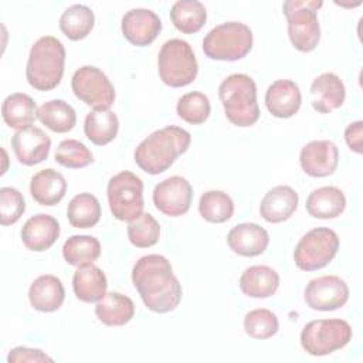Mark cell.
Returning a JSON list of instances; mask_svg holds the SVG:
<instances>
[{
	"mask_svg": "<svg viewBox=\"0 0 363 363\" xmlns=\"http://www.w3.org/2000/svg\"><path fill=\"white\" fill-rule=\"evenodd\" d=\"M132 282L145 306L156 313L174 311L182 301V285L170 261L159 254L140 257L132 269Z\"/></svg>",
	"mask_w": 363,
	"mask_h": 363,
	"instance_id": "cell-1",
	"label": "cell"
},
{
	"mask_svg": "<svg viewBox=\"0 0 363 363\" xmlns=\"http://www.w3.org/2000/svg\"><path fill=\"white\" fill-rule=\"evenodd\" d=\"M191 142L190 133L179 126H164L152 132L135 149V163L149 174L166 172Z\"/></svg>",
	"mask_w": 363,
	"mask_h": 363,
	"instance_id": "cell-2",
	"label": "cell"
},
{
	"mask_svg": "<svg viewBox=\"0 0 363 363\" xmlns=\"http://www.w3.org/2000/svg\"><path fill=\"white\" fill-rule=\"evenodd\" d=\"M64 65L65 48L62 43L52 35H44L30 50L26 67L27 82L37 91H51L61 82Z\"/></svg>",
	"mask_w": 363,
	"mask_h": 363,
	"instance_id": "cell-3",
	"label": "cell"
},
{
	"mask_svg": "<svg viewBox=\"0 0 363 363\" xmlns=\"http://www.w3.org/2000/svg\"><path fill=\"white\" fill-rule=\"evenodd\" d=\"M218 96L227 119L240 128L252 126L259 119L257 85L247 74H231L218 86Z\"/></svg>",
	"mask_w": 363,
	"mask_h": 363,
	"instance_id": "cell-4",
	"label": "cell"
},
{
	"mask_svg": "<svg viewBox=\"0 0 363 363\" xmlns=\"http://www.w3.org/2000/svg\"><path fill=\"white\" fill-rule=\"evenodd\" d=\"M252 48V31L240 21H227L211 28L203 40V51L210 60L238 61Z\"/></svg>",
	"mask_w": 363,
	"mask_h": 363,
	"instance_id": "cell-5",
	"label": "cell"
},
{
	"mask_svg": "<svg viewBox=\"0 0 363 363\" xmlns=\"http://www.w3.org/2000/svg\"><path fill=\"white\" fill-rule=\"evenodd\" d=\"M322 0H286L282 10L288 20V37L292 45L302 52L316 48L320 40V27L316 11Z\"/></svg>",
	"mask_w": 363,
	"mask_h": 363,
	"instance_id": "cell-6",
	"label": "cell"
},
{
	"mask_svg": "<svg viewBox=\"0 0 363 363\" xmlns=\"http://www.w3.org/2000/svg\"><path fill=\"white\" fill-rule=\"evenodd\" d=\"M160 79L172 86L182 88L191 84L199 72V65L191 45L180 38L167 40L157 55Z\"/></svg>",
	"mask_w": 363,
	"mask_h": 363,
	"instance_id": "cell-7",
	"label": "cell"
},
{
	"mask_svg": "<svg viewBox=\"0 0 363 363\" xmlns=\"http://www.w3.org/2000/svg\"><path fill=\"white\" fill-rule=\"evenodd\" d=\"M352 328L343 319H316L301 332V345L311 356H326L352 340Z\"/></svg>",
	"mask_w": 363,
	"mask_h": 363,
	"instance_id": "cell-8",
	"label": "cell"
},
{
	"mask_svg": "<svg viewBox=\"0 0 363 363\" xmlns=\"http://www.w3.org/2000/svg\"><path fill=\"white\" fill-rule=\"evenodd\" d=\"M106 196L111 213L121 221H130L143 213V182L132 172L123 170L112 176Z\"/></svg>",
	"mask_w": 363,
	"mask_h": 363,
	"instance_id": "cell-9",
	"label": "cell"
},
{
	"mask_svg": "<svg viewBox=\"0 0 363 363\" xmlns=\"http://www.w3.org/2000/svg\"><path fill=\"white\" fill-rule=\"evenodd\" d=\"M337 250V234L332 228L316 227L301 237L294 251V261L302 271H316L326 267Z\"/></svg>",
	"mask_w": 363,
	"mask_h": 363,
	"instance_id": "cell-10",
	"label": "cell"
},
{
	"mask_svg": "<svg viewBox=\"0 0 363 363\" xmlns=\"http://www.w3.org/2000/svg\"><path fill=\"white\" fill-rule=\"evenodd\" d=\"M75 96L94 109H109L115 101V88L109 78L94 65L78 68L71 79Z\"/></svg>",
	"mask_w": 363,
	"mask_h": 363,
	"instance_id": "cell-11",
	"label": "cell"
},
{
	"mask_svg": "<svg viewBox=\"0 0 363 363\" xmlns=\"http://www.w3.org/2000/svg\"><path fill=\"white\" fill-rule=\"evenodd\" d=\"M303 299L313 311H336L347 302L349 286L337 275H322L308 282Z\"/></svg>",
	"mask_w": 363,
	"mask_h": 363,
	"instance_id": "cell-12",
	"label": "cell"
},
{
	"mask_svg": "<svg viewBox=\"0 0 363 363\" xmlns=\"http://www.w3.org/2000/svg\"><path fill=\"white\" fill-rule=\"evenodd\" d=\"M193 199V189L187 179L172 176L157 183L153 190L155 207L169 216L179 217L189 211Z\"/></svg>",
	"mask_w": 363,
	"mask_h": 363,
	"instance_id": "cell-13",
	"label": "cell"
},
{
	"mask_svg": "<svg viewBox=\"0 0 363 363\" xmlns=\"http://www.w3.org/2000/svg\"><path fill=\"white\" fill-rule=\"evenodd\" d=\"M121 30L130 44L146 47L152 44L162 31V21L152 10L132 9L122 17Z\"/></svg>",
	"mask_w": 363,
	"mask_h": 363,
	"instance_id": "cell-14",
	"label": "cell"
},
{
	"mask_svg": "<svg viewBox=\"0 0 363 363\" xmlns=\"http://www.w3.org/2000/svg\"><path fill=\"white\" fill-rule=\"evenodd\" d=\"M299 163L308 176L326 177L337 167V146L330 140H312L302 147Z\"/></svg>",
	"mask_w": 363,
	"mask_h": 363,
	"instance_id": "cell-15",
	"label": "cell"
},
{
	"mask_svg": "<svg viewBox=\"0 0 363 363\" xmlns=\"http://www.w3.org/2000/svg\"><path fill=\"white\" fill-rule=\"evenodd\" d=\"M11 147L20 163L26 166H34L48 157L51 139L43 129L30 126L17 130L11 136Z\"/></svg>",
	"mask_w": 363,
	"mask_h": 363,
	"instance_id": "cell-16",
	"label": "cell"
},
{
	"mask_svg": "<svg viewBox=\"0 0 363 363\" xmlns=\"http://www.w3.org/2000/svg\"><path fill=\"white\" fill-rule=\"evenodd\" d=\"M302 104V94L291 79H278L272 82L265 92V105L275 118L286 119L294 116Z\"/></svg>",
	"mask_w": 363,
	"mask_h": 363,
	"instance_id": "cell-17",
	"label": "cell"
},
{
	"mask_svg": "<svg viewBox=\"0 0 363 363\" xmlns=\"http://www.w3.org/2000/svg\"><path fill=\"white\" fill-rule=\"evenodd\" d=\"M227 244L233 252L241 257H257L267 250L269 235L259 224L242 223L228 231Z\"/></svg>",
	"mask_w": 363,
	"mask_h": 363,
	"instance_id": "cell-18",
	"label": "cell"
},
{
	"mask_svg": "<svg viewBox=\"0 0 363 363\" xmlns=\"http://www.w3.org/2000/svg\"><path fill=\"white\" fill-rule=\"evenodd\" d=\"M346 98L342 79L333 72H323L311 85V102L319 113H329L340 108Z\"/></svg>",
	"mask_w": 363,
	"mask_h": 363,
	"instance_id": "cell-19",
	"label": "cell"
},
{
	"mask_svg": "<svg viewBox=\"0 0 363 363\" xmlns=\"http://www.w3.org/2000/svg\"><path fill=\"white\" fill-rule=\"evenodd\" d=\"M60 235V224L50 214L30 217L21 228V241L27 250L41 252L54 245Z\"/></svg>",
	"mask_w": 363,
	"mask_h": 363,
	"instance_id": "cell-20",
	"label": "cell"
},
{
	"mask_svg": "<svg viewBox=\"0 0 363 363\" xmlns=\"http://www.w3.org/2000/svg\"><path fill=\"white\" fill-rule=\"evenodd\" d=\"M298 201V193L291 186L279 184L265 193L259 204V214L268 223H282L295 213Z\"/></svg>",
	"mask_w": 363,
	"mask_h": 363,
	"instance_id": "cell-21",
	"label": "cell"
},
{
	"mask_svg": "<svg viewBox=\"0 0 363 363\" xmlns=\"http://www.w3.org/2000/svg\"><path fill=\"white\" fill-rule=\"evenodd\" d=\"M28 299L34 309L40 312H54L62 306L65 289L61 279L55 275H40L30 286Z\"/></svg>",
	"mask_w": 363,
	"mask_h": 363,
	"instance_id": "cell-22",
	"label": "cell"
},
{
	"mask_svg": "<svg viewBox=\"0 0 363 363\" xmlns=\"http://www.w3.org/2000/svg\"><path fill=\"white\" fill-rule=\"evenodd\" d=\"M30 193L38 204L47 207L55 206L67 193V180L54 169H43L31 177Z\"/></svg>",
	"mask_w": 363,
	"mask_h": 363,
	"instance_id": "cell-23",
	"label": "cell"
},
{
	"mask_svg": "<svg viewBox=\"0 0 363 363\" xmlns=\"http://www.w3.org/2000/svg\"><path fill=\"white\" fill-rule=\"evenodd\" d=\"M106 275L99 267L94 264L78 267V269L74 272V294L82 302L92 303L101 301L106 294Z\"/></svg>",
	"mask_w": 363,
	"mask_h": 363,
	"instance_id": "cell-24",
	"label": "cell"
},
{
	"mask_svg": "<svg viewBox=\"0 0 363 363\" xmlns=\"http://www.w3.org/2000/svg\"><path fill=\"white\" fill-rule=\"evenodd\" d=\"M238 285L247 296L269 298L279 286V275L268 265H252L241 274Z\"/></svg>",
	"mask_w": 363,
	"mask_h": 363,
	"instance_id": "cell-25",
	"label": "cell"
},
{
	"mask_svg": "<svg viewBox=\"0 0 363 363\" xmlns=\"http://www.w3.org/2000/svg\"><path fill=\"white\" fill-rule=\"evenodd\" d=\"M346 208L343 191L335 186H323L309 193L306 199V211L315 218H336Z\"/></svg>",
	"mask_w": 363,
	"mask_h": 363,
	"instance_id": "cell-26",
	"label": "cell"
},
{
	"mask_svg": "<svg viewBox=\"0 0 363 363\" xmlns=\"http://www.w3.org/2000/svg\"><path fill=\"white\" fill-rule=\"evenodd\" d=\"M95 315L106 326H123L135 315L133 301L119 292H108L96 302Z\"/></svg>",
	"mask_w": 363,
	"mask_h": 363,
	"instance_id": "cell-27",
	"label": "cell"
},
{
	"mask_svg": "<svg viewBox=\"0 0 363 363\" xmlns=\"http://www.w3.org/2000/svg\"><path fill=\"white\" fill-rule=\"evenodd\" d=\"M37 105L34 99L21 92L9 95L1 105V115L7 126L21 130L33 126V122L37 118Z\"/></svg>",
	"mask_w": 363,
	"mask_h": 363,
	"instance_id": "cell-28",
	"label": "cell"
},
{
	"mask_svg": "<svg viewBox=\"0 0 363 363\" xmlns=\"http://www.w3.org/2000/svg\"><path fill=\"white\" fill-rule=\"evenodd\" d=\"M119 130V119L111 109H94L84 122L85 136L96 146L111 143Z\"/></svg>",
	"mask_w": 363,
	"mask_h": 363,
	"instance_id": "cell-29",
	"label": "cell"
},
{
	"mask_svg": "<svg viewBox=\"0 0 363 363\" xmlns=\"http://www.w3.org/2000/svg\"><path fill=\"white\" fill-rule=\"evenodd\" d=\"M38 121L55 133L69 132L77 123L75 109L62 99L44 102L37 112Z\"/></svg>",
	"mask_w": 363,
	"mask_h": 363,
	"instance_id": "cell-30",
	"label": "cell"
},
{
	"mask_svg": "<svg viewBox=\"0 0 363 363\" xmlns=\"http://www.w3.org/2000/svg\"><path fill=\"white\" fill-rule=\"evenodd\" d=\"M170 18L179 31L194 34L204 26L207 11L204 4L197 0H179L170 9Z\"/></svg>",
	"mask_w": 363,
	"mask_h": 363,
	"instance_id": "cell-31",
	"label": "cell"
},
{
	"mask_svg": "<svg viewBox=\"0 0 363 363\" xmlns=\"http://www.w3.org/2000/svg\"><path fill=\"white\" fill-rule=\"evenodd\" d=\"M94 24V11L84 4H74L68 7L60 17V28L62 34L72 41L85 38L92 31Z\"/></svg>",
	"mask_w": 363,
	"mask_h": 363,
	"instance_id": "cell-32",
	"label": "cell"
},
{
	"mask_svg": "<svg viewBox=\"0 0 363 363\" xmlns=\"http://www.w3.org/2000/svg\"><path fill=\"white\" fill-rule=\"evenodd\" d=\"M67 217L75 228H91L101 218L99 200L91 193H79L72 197L67 207Z\"/></svg>",
	"mask_w": 363,
	"mask_h": 363,
	"instance_id": "cell-33",
	"label": "cell"
},
{
	"mask_svg": "<svg viewBox=\"0 0 363 363\" xmlns=\"http://www.w3.org/2000/svg\"><path fill=\"white\" fill-rule=\"evenodd\" d=\"M62 255L74 267L94 264L101 255V244L92 235H71L64 242Z\"/></svg>",
	"mask_w": 363,
	"mask_h": 363,
	"instance_id": "cell-34",
	"label": "cell"
},
{
	"mask_svg": "<svg viewBox=\"0 0 363 363\" xmlns=\"http://www.w3.org/2000/svg\"><path fill=\"white\" fill-rule=\"evenodd\" d=\"M199 211L208 223H225L234 214L233 199L221 190H208L203 193L199 201Z\"/></svg>",
	"mask_w": 363,
	"mask_h": 363,
	"instance_id": "cell-35",
	"label": "cell"
},
{
	"mask_svg": "<svg viewBox=\"0 0 363 363\" xmlns=\"http://www.w3.org/2000/svg\"><path fill=\"white\" fill-rule=\"evenodd\" d=\"M179 118L191 125H200L207 121L211 112V105L207 95L201 92H187L179 98L176 106Z\"/></svg>",
	"mask_w": 363,
	"mask_h": 363,
	"instance_id": "cell-36",
	"label": "cell"
},
{
	"mask_svg": "<svg viewBox=\"0 0 363 363\" xmlns=\"http://www.w3.org/2000/svg\"><path fill=\"white\" fill-rule=\"evenodd\" d=\"M128 238L138 248L155 245L160 237V225L149 213H142L128 224Z\"/></svg>",
	"mask_w": 363,
	"mask_h": 363,
	"instance_id": "cell-37",
	"label": "cell"
},
{
	"mask_svg": "<svg viewBox=\"0 0 363 363\" xmlns=\"http://www.w3.org/2000/svg\"><path fill=\"white\" fill-rule=\"evenodd\" d=\"M245 333L254 339H269L278 329L279 322L277 315L265 308H258L250 311L244 318Z\"/></svg>",
	"mask_w": 363,
	"mask_h": 363,
	"instance_id": "cell-38",
	"label": "cell"
},
{
	"mask_svg": "<svg viewBox=\"0 0 363 363\" xmlns=\"http://www.w3.org/2000/svg\"><path fill=\"white\" fill-rule=\"evenodd\" d=\"M54 157L57 163L68 169L86 167L94 162L92 152L77 139H65L60 142Z\"/></svg>",
	"mask_w": 363,
	"mask_h": 363,
	"instance_id": "cell-39",
	"label": "cell"
},
{
	"mask_svg": "<svg viewBox=\"0 0 363 363\" xmlns=\"http://www.w3.org/2000/svg\"><path fill=\"white\" fill-rule=\"evenodd\" d=\"M26 210L23 194L14 187L0 189V223L10 225L20 220Z\"/></svg>",
	"mask_w": 363,
	"mask_h": 363,
	"instance_id": "cell-40",
	"label": "cell"
},
{
	"mask_svg": "<svg viewBox=\"0 0 363 363\" xmlns=\"http://www.w3.org/2000/svg\"><path fill=\"white\" fill-rule=\"evenodd\" d=\"M7 362L9 363H37V362H52V359L40 349L18 346L10 350L7 356Z\"/></svg>",
	"mask_w": 363,
	"mask_h": 363,
	"instance_id": "cell-41",
	"label": "cell"
},
{
	"mask_svg": "<svg viewBox=\"0 0 363 363\" xmlns=\"http://www.w3.org/2000/svg\"><path fill=\"white\" fill-rule=\"evenodd\" d=\"M363 122L362 121H356L347 125V128L345 129V140L347 143V146L356 152V153H362V140H363Z\"/></svg>",
	"mask_w": 363,
	"mask_h": 363,
	"instance_id": "cell-42",
	"label": "cell"
}]
</instances>
